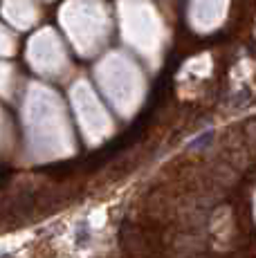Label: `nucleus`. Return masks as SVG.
<instances>
[{"label": "nucleus", "mask_w": 256, "mask_h": 258, "mask_svg": "<svg viewBox=\"0 0 256 258\" xmlns=\"http://www.w3.org/2000/svg\"><path fill=\"white\" fill-rule=\"evenodd\" d=\"M117 18L121 41L149 66H160L166 45V25L160 9L151 0H119Z\"/></svg>", "instance_id": "1"}, {"label": "nucleus", "mask_w": 256, "mask_h": 258, "mask_svg": "<svg viewBox=\"0 0 256 258\" xmlns=\"http://www.w3.org/2000/svg\"><path fill=\"white\" fill-rule=\"evenodd\" d=\"M58 21L66 38L81 56H95L108 45L112 16L106 0H66Z\"/></svg>", "instance_id": "2"}, {"label": "nucleus", "mask_w": 256, "mask_h": 258, "mask_svg": "<svg viewBox=\"0 0 256 258\" xmlns=\"http://www.w3.org/2000/svg\"><path fill=\"white\" fill-rule=\"evenodd\" d=\"M95 72L101 88H106L110 97H117V103H119V97H124V103H128L126 97H135L137 92L142 94L144 77H142L140 66L121 49H112L110 54H106Z\"/></svg>", "instance_id": "3"}, {"label": "nucleus", "mask_w": 256, "mask_h": 258, "mask_svg": "<svg viewBox=\"0 0 256 258\" xmlns=\"http://www.w3.org/2000/svg\"><path fill=\"white\" fill-rule=\"evenodd\" d=\"M29 63L41 74L50 79H61L70 72V54L63 38L52 27H45L34 34L27 47Z\"/></svg>", "instance_id": "4"}, {"label": "nucleus", "mask_w": 256, "mask_h": 258, "mask_svg": "<svg viewBox=\"0 0 256 258\" xmlns=\"http://www.w3.org/2000/svg\"><path fill=\"white\" fill-rule=\"evenodd\" d=\"M229 0H189V21L198 32H214L227 16Z\"/></svg>", "instance_id": "5"}, {"label": "nucleus", "mask_w": 256, "mask_h": 258, "mask_svg": "<svg viewBox=\"0 0 256 258\" xmlns=\"http://www.w3.org/2000/svg\"><path fill=\"white\" fill-rule=\"evenodd\" d=\"M5 14L18 29L34 27L38 23V16H41L38 5L34 0H7L5 3Z\"/></svg>", "instance_id": "6"}]
</instances>
